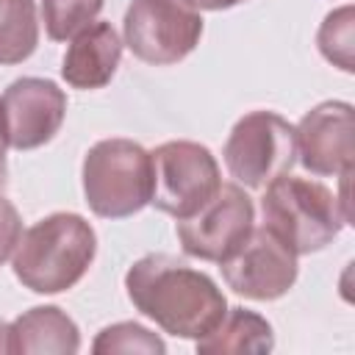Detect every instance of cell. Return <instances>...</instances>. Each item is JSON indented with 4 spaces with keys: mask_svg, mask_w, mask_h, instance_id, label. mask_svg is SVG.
<instances>
[{
    "mask_svg": "<svg viewBox=\"0 0 355 355\" xmlns=\"http://www.w3.org/2000/svg\"><path fill=\"white\" fill-rule=\"evenodd\" d=\"M128 300L164 333L178 338H202L227 311L222 288L200 269L172 255H144L125 275Z\"/></svg>",
    "mask_w": 355,
    "mask_h": 355,
    "instance_id": "obj_1",
    "label": "cell"
},
{
    "mask_svg": "<svg viewBox=\"0 0 355 355\" xmlns=\"http://www.w3.org/2000/svg\"><path fill=\"white\" fill-rule=\"evenodd\" d=\"M94 252V227L80 214H50L19 236L11 266L25 288L61 294L89 272Z\"/></svg>",
    "mask_w": 355,
    "mask_h": 355,
    "instance_id": "obj_2",
    "label": "cell"
},
{
    "mask_svg": "<svg viewBox=\"0 0 355 355\" xmlns=\"http://www.w3.org/2000/svg\"><path fill=\"white\" fill-rule=\"evenodd\" d=\"M263 189V227H269L297 255L324 250L347 225L338 197L319 180L294 178L286 172Z\"/></svg>",
    "mask_w": 355,
    "mask_h": 355,
    "instance_id": "obj_3",
    "label": "cell"
},
{
    "mask_svg": "<svg viewBox=\"0 0 355 355\" xmlns=\"http://www.w3.org/2000/svg\"><path fill=\"white\" fill-rule=\"evenodd\" d=\"M83 194L103 219H125L150 205L153 158L130 139H103L83 158Z\"/></svg>",
    "mask_w": 355,
    "mask_h": 355,
    "instance_id": "obj_4",
    "label": "cell"
},
{
    "mask_svg": "<svg viewBox=\"0 0 355 355\" xmlns=\"http://www.w3.org/2000/svg\"><path fill=\"white\" fill-rule=\"evenodd\" d=\"M153 197L150 202L175 216L186 219L197 214L222 186L219 164L208 147L197 141H164L153 153Z\"/></svg>",
    "mask_w": 355,
    "mask_h": 355,
    "instance_id": "obj_5",
    "label": "cell"
},
{
    "mask_svg": "<svg viewBox=\"0 0 355 355\" xmlns=\"http://www.w3.org/2000/svg\"><path fill=\"white\" fill-rule=\"evenodd\" d=\"M222 158L239 183L263 189L291 169L297 158L294 128L275 111H250L233 125Z\"/></svg>",
    "mask_w": 355,
    "mask_h": 355,
    "instance_id": "obj_6",
    "label": "cell"
},
{
    "mask_svg": "<svg viewBox=\"0 0 355 355\" xmlns=\"http://www.w3.org/2000/svg\"><path fill=\"white\" fill-rule=\"evenodd\" d=\"M128 50L153 67L183 61L202 36V17L186 0H133L122 22Z\"/></svg>",
    "mask_w": 355,
    "mask_h": 355,
    "instance_id": "obj_7",
    "label": "cell"
},
{
    "mask_svg": "<svg viewBox=\"0 0 355 355\" xmlns=\"http://www.w3.org/2000/svg\"><path fill=\"white\" fill-rule=\"evenodd\" d=\"M255 208L239 183H222L219 191L191 216L178 219L175 233L186 255L200 261H225L252 230Z\"/></svg>",
    "mask_w": 355,
    "mask_h": 355,
    "instance_id": "obj_8",
    "label": "cell"
},
{
    "mask_svg": "<svg viewBox=\"0 0 355 355\" xmlns=\"http://www.w3.org/2000/svg\"><path fill=\"white\" fill-rule=\"evenodd\" d=\"M219 269L227 288H233L239 297L269 302L288 294L294 286L297 252L261 225L252 227L250 236L225 261H219Z\"/></svg>",
    "mask_w": 355,
    "mask_h": 355,
    "instance_id": "obj_9",
    "label": "cell"
},
{
    "mask_svg": "<svg viewBox=\"0 0 355 355\" xmlns=\"http://www.w3.org/2000/svg\"><path fill=\"white\" fill-rule=\"evenodd\" d=\"M0 114L8 147L36 150L58 133L67 116V94L47 78H19L3 92Z\"/></svg>",
    "mask_w": 355,
    "mask_h": 355,
    "instance_id": "obj_10",
    "label": "cell"
},
{
    "mask_svg": "<svg viewBox=\"0 0 355 355\" xmlns=\"http://www.w3.org/2000/svg\"><path fill=\"white\" fill-rule=\"evenodd\" d=\"M352 105L327 100L311 108L294 128L300 164L311 175H341L352 169Z\"/></svg>",
    "mask_w": 355,
    "mask_h": 355,
    "instance_id": "obj_11",
    "label": "cell"
},
{
    "mask_svg": "<svg viewBox=\"0 0 355 355\" xmlns=\"http://www.w3.org/2000/svg\"><path fill=\"white\" fill-rule=\"evenodd\" d=\"M122 58V42L111 22H92L72 36L64 53L61 78L72 89H103Z\"/></svg>",
    "mask_w": 355,
    "mask_h": 355,
    "instance_id": "obj_12",
    "label": "cell"
},
{
    "mask_svg": "<svg viewBox=\"0 0 355 355\" xmlns=\"http://www.w3.org/2000/svg\"><path fill=\"white\" fill-rule=\"evenodd\" d=\"M78 349V324L55 305H36L11 324V352L17 355H72Z\"/></svg>",
    "mask_w": 355,
    "mask_h": 355,
    "instance_id": "obj_13",
    "label": "cell"
},
{
    "mask_svg": "<svg viewBox=\"0 0 355 355\" xmlns=\"http://www.w3.org/2000/svg\"><path fill=\"white\" fill-rule=\"evenodd\" d=\"M200 355H225V352H269L275 347L272 324L247 308H227L219 324L194 341Z\"/></svg>",
    "mask_w": 355,
    "mask_h": 355,
    "instance_id": "obj_14",
    "label": "cell"
},
{
    "mask_svg": "<svg viewBox=\"0 0 355 355\" xmlns=\"http://www.w3.org/2000/svg\"><path fill=\"white\" fill-rule=\"evenodd\" d=\"M39 44L33 0H0V64H19Z\"/></svg>",
    "mask_w": 355,
    "mask_h": 355,
    "instance_id": "obj_15",
    "label": "cell"
},
{
    "mask_svg": "<svg viewBox=\"0 0 355 355\" xmlns=\"http://www.w3.org/2000/svg\"><path fill=\"white\" fill-rule=\"evenodd\" d=\"M316 44L333 67L344 72H355V11L352 6H341L324 17Z\"/></svg>",
    "mask_w": 355,
    "mask_h": 355,
    "instance_id": "obj_16",
    "label": "cell"
},
{
    "mask_svg": "<svg viewBox=\"0 0 355 355\" xmlns=\"http://www.w3.org/2000/svg\"><path fill=\"white\" fill-rule=\"evenodd\" d=\"M103 0H42L44 31L53 42H67L94 22Z\"/></svg>",
    "mask_w": 355,
    "mask_h": 355,
    "instance_id": "obj_17",
    "label": "cell"
},
{
    "mask_svg": "<svg viewBox=\"0 0 355 355\" xmlns=\"http://www.w3.org/2000/svg\"><path fill=\"white\" fill-rule=\"evenodd\" d=\"M94 355H114V352H147V355H161L166 352V344L150 333L144 324L136 322H116L108 324L97 333L92 344Z\"/></svg>",
    "mask_w": 355,
    "mask_h": 355,
    "instance_id": "obj_18",
    "label": "cell"
},
{
    "mask_svg": "<svg viewBox=\"0 0 355 355\" xmlns=\"http://www.w3.org/2000/svg\"><path fill=\"white\" fill-rule=\"evenodd\" d=\"M19 236H22V219L17 208L0 194V266L14 255Z\"/></svg>",
    "mask_w": 355,
    "mask_h": 355,
    "instance_id": "obj_19",
    "label": "cell"
},
{
    "mask_svg": "<svg viewBox=\"0 0 355 355\" xmlns=\"http://www.w3.org/2000/svg\"><path fill=\"white\" fill-rule=\"evenodd\" d=\"M191 8H200V11H225V8H233L244 0H186Z\"/></svg>",
    "mask_w": 355,
    "mask_h": 355,
    "instance_id": "obj_20",
    "label": "cell"
},
{
    "mask_svg": "<svg viewBox=\"0 0 355 355\" xmlns=\"http://www.w3.org/2000/svg\"><path fill=\"white\" fill-rule=\"evenodd\" d=\"M6 147H8V139H6V128H3V114H0V191L6 189L8 183V164H6Z\"/></svg>",
    "mask_w": 355,
    "mask_h": 355,
    "instance_id": "obj_21",
    "label": "cell"
},
{
    "mask_svg": "<svg viewBox=\"0 0 355 355\" xmlns=\"http://www.w3.org/2000/svg\"><path fill=\"white\" fill-rule=\"evenodd\" d=\"M0 352H11V324L0 319Z\"/></svg>",
    "mask_w": 355,
    "mask_h": 355,
    "instance_id": "obj_22",
    "label": "cell"
}]
</instances>
